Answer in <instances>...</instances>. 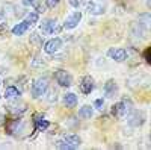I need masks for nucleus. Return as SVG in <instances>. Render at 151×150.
I'll return each instance as SVG.
<instances>
[{
    "label": "nucleus",
    "instance_id": "nucleus-7",
    "mask_svg": "<svg viewBox=\"0 0 151 150\" xmlns=\"http://www.w3.org/2000/svg\"><path fill=\"white\" fill-rule=\"evenodd\" d=\"M62 47V40L60 38H52V40H48L45 44H44V50L47 53H56L58 50Z\"/></svg>",
    "mask_w": 151,
    "mask_h": 150
},
{
    "label": "nucleus",
    "instance_id": "nucleus-31",
    "mask_svg": "<svg viewBox=\"0 0 151 150\" xmlns=\"http://www.w3.org/2000/svg\"><path fill=\"white\" fill-rule=\"evenodd\" d=\"M56 97H58V93L56 91H52V94L48 96V100H50V102H53V100H56Z\"/></svg>",
    "mask_w": 151,
    "mask_h": 150
},
{
    "label": "nucleus",
    "instance_id": "nucleus-24",
    "mask_svg": "<svg viewBox=\"0 0 151 150\" xmlns=\"http://www.w3.org/2000/svg\"><path fill=\"white\" fill-rule=\"evenodd\" d=\"M139 23L148 26V23H150V14H142V15H139Z\"/></svg>",
    "mask_w": 151,
    "mask_h": 150
},
{
    "label": "nucleus",
    "instance_id": "nucleus-8",
    "mask_svg": "<svg viewBox=\"0 0 151 150\" xmlns=\"http://www.w3.org/2000/svg\"><path fill=\"white\" fill-rule=\"evenodd\" d=\"M94 79L91 76H85L80 82V91L83 94H91V91L94 90Z\"/></svg>",
    "mask_w": 151,
    "mask_h": 150
},
{
    "label": "nucleus",
    "instance_id": "nucleus-28",
    "mask_svg": "<svg viewBox=\"0 0 151 150\" xmlns=\"http://www.w3.org/2000/svg\"><path fill=\"white\" fill-rule=\"evenodd\" d=\"M5 23H6V15H5L3 11H0V26H2V24H5Z\"/></svg>",
    "mask_w": 151,
    "mask_h": 150
},
{
    "label": "nucleus",
    "instance_id": "nucleus-17",
    "mask_svg": "<svg viewBox=\"0 0 151 150\" xmlns=\"http://www.w3.org/2000/svg\"><path fill=\"white\" fill-rule=\"evenodd\" d=\"M64 141L65 143H68V144H71L73 147H76V149H77L79 146H80V138H79V136L77 135H67L65 136V138H64Z\"/></svg>",
    "mask_w": 151,
    "mask_h": 150
},
{
    "label": "nucleus",
    "instance_id": "nucleus-9",
    "mask_svg": "<svg viewBox=\"0 0 151 150\" xmlns=\"http://www.w3.org/2000/svg\"><path fill=\"white\" fill-rule=\"evenodd\" d=\"M104 11H106V6L100 2H91L88 5V12L91 15H101V14H104Z\"/></svg>",
    "mask_w": 151,
    "mask_h": 150
},
{
    "label": "nucleus",
    "instance_id": "nucleus-1",
    "mask_svg": "<svg viewBox=\"0 0 151 150\" xmlns=\"http://www.w3.org/2000/svg\"><path fill=\"white\" fill-rule=\"evenodd\" d=\"M48 88V79L47 78H40V79H36L32 85V97L33 99H40L41 96L45 94Z\"/></svg>",
    "mask_w": 151,
    "mask_h": 150
},
{
    "label": "nucleus",
    "instance_id": "nucleus-10",
    "mask_svg": "<svg viewBox=\"0 0 151 150\" xmlns=\"http://www.w3.org/2000/svg\"><path fill=\"white\" fill-rule=\"evenodd\" d=\"M147 32H148V26H145V24H142L139 21H136L132 26V33L134 36H141V38H144Z\"/></svg>",
    "mask_w": 151,
    "mask_h": 150
},
{
    "label": "nucleus",
    "instance_id": "nucleus-16",
    "mask_svg": "<svg viewBox=\"0 0 151 150\" xmlns=\"http://www.w3.org/2000/svg\"><path fill=\"white\" fill-rule=\"evenodd\" d=\"M92 114H94V109H92V106H91V105H85V106H82V108H80V111H79L80 118H85V120L91 118V117H92Z\"/></svg>",
    "mask_w": 151,
    "mask_h": 150
},
{
    "label": "nucleus",
    "instance_id": "nucleus-19",
    "mask_svg": "<svg viewBox=\"0 0 151 150\" xmlns=\"http://www.w3.org/2000/svg\"><path fill=\"white\" fill-rule=\"evenodd\" d=\"M30 44L36 46V47H41L42 46V36L40 33H32L30 35Z\"/></svg>",
    "mask_w": 151,
    "mask_h": 150
},
{
    "label": "nucleus",
    "instance_id": "nucleus-12",
    "mask_svg": "<svg viewBox=\"0 0 151 150\" xmlns=\"http://www.w3.org/2000/svg\"><path fill=\"white\" fill-rule=\"evenodd\" d=\"M29 28H30V24L27 23V21H21V23H18V24H15L14 28H12V33L14 35H23V33H26L27 30H29Z\"/></svg>",
    "mask_w": 151,
    "mask_h": 150
},
{
    "label": "nucleus",
    "instance_id": "nucleus-23",
    "mask_svg": "<svg viewBox=\"0 0 151 150\" xmlns=\"http://www.w3.org/2000/svg\"><path fill=\"white\" fill-rule=\"evenodd\" d=\"M30 65H32L33 68H40V67H42V65H44V61H42L41 58H38V56H36V58L32 61V64H30Z\"/></svg>",
    "mask_w": 151,
    "mask_h": 150
},
{
    "label": "nucleus",
    "instance_id": "nucleus-14",
    "mask_svg": "<svg viewBox=\"0 0 151 150\" xmlns=\"http://www.w3.org/2000/svg\"><path fill=\"white\" fill-rule=\"evenodd\" d=\"M64 105L67 108H74L76 105H77V96H76L74 93H67L64 96Z\"/></svg>",
    "mask_w": 151,
    "mask_h": 150
},
{
    "label": "nucleus",
    "instance_id": "nucleus-13",
    "mask_svg": "<svg viewBox=\"0 0 151 150\" xmlns=\"http://www.w3.org/2000/svg\"><path fill=\"white\" fill-rule=\"evenodd\" d=\"M20 90L17 88V86H8V88L5 90V99L8 100H14V99H18L20 97Z\"/></svg>",
    "mask_w": 151,
    "mask_h": 150
},
{
    "label": "nucleus",
    "instance_id": "nucleus-2",
    "mask_svg": "<svg viewBox=\"0 0 151 150\" xmlns=\"http://www.w3.org/2000/svg\"><path fill=\"white\" fill-rule=\"evenodd\" d=\"M55 79H56V82H58L60 86H65V88L73 83L71 74H70L68 71H65V70H58V71H55Z\"/></svg>",
    "mask_w": 151,
    "mask_h": 150
},
{
    "label": "nucleus",
    "instance_id": "nucleus-6",
    "mask_svg": "<svg viewBox=\"0 0 151 150\" xmlns=\"http://www.w3.org/2000/svg\"><path fill=\"white\" fill-rule=\"evenodd\" d=\"M40 30H41V33H42V35L55 33V32L58 30V23H56V20H53V18L45 20V21L41 24V26H40Z\"/></svg>",
    "mask_w": 151,
    "mask_h": 150
},
{
    "label": "nucleus",
    "instance_id": "nucleus-32",
    "mask_svg": "<svg viewBox=\"0 0 151 150\" xmlns=\"http://www.w3.org/2000/svg\"><path fill=\"white\" fill-rule=\"evenodd\" d=\"M145 61L148 62V64L151 62V59H150V49H147V50H145Z\"/></svg>",
    "mask_w": 151,
    "mask_h": 150
},
{
    "label": "nucleus",
    "instance_id": "nucleus-18",
    "mask_svg": "<svg viewBox=\"0 0 151 150\" xmlns=\"http://www.w3.org/2000/svg\"><path fill=\"white\" fill-rule=\"evenodd\" d=\"M35 124H36V129H47L48 128V121H45L44 117H40V115H35Z\"/></svg>",
    "mask_w": 151,
    "mask_h": 150
},
{
    "label": "nucleus",
    "instance_id": "nucleus-25",
    "mask_svg": "<svg viewBox=\"0 0 151 150\" xmlns=\"http://www.w3.org/2000/svg\"><path fill=\"white\" fill-rule=\"evenodd\" d=\"M94 106H95L97 109H103V106H104V100H103V99H97L95 102H94Z\"/></svg>",
    "mask_w": 151,
    "mask_h": 150
},
{
    "label": "nucleus",
    "instance_id": "nucleus-29",
    "mask_svg": "<svg viewBox=\"0 0 151 150\" xmlns=\"http://www.w3.org/2000/svg\"><path fill=\"white\" fill-rule=\"evenodd\" d=\"M45 11V5H42V3H38L36 5V12L40 14V12H44Z\"/></svg>",
    "mask_w": 151,
    "mask_h": 150
},
{
    "label": "nucleus",
    "instance_id": "nucleus-20",
    "mask_svg": "<svg viewBox=\"0 0 151 150\" xmlns=\"http://www.w3.org/2000/svg\"><path fill=\"white\" fill-rule=\"evenodd\" d=\"M121 103L124 105V108H125V109H127V112H130V111L133 109V102H132V99H130V97H127V96H124V97H122Z\"/></svg>",
    "mask_w": 151,
    "mask_h": 150
},
{
    "label": "nucleus",
    "instance_id": "nucleus-22",
    "mask_svg": "<svg viewBox=\"0 0 151 150\" xmlns=\"http://www.w3.org/2000/svg\"><path fill=\"white\" fill-rule=\"evenodd\" d=\"M56 147L58 149H62V150H74L76 147H73L71 144H68V143H65L64 140L62 141H58V144H56Z\"/></svg>",
    "mask_w": 151,
    "mask_h": 150
},
{
    "label": "nucleus",
    "instance_id": "nucleus-26",
    "mask_svg": "<svg viewBox=\"0 0 151 150\" xmlns=\"http://www.w3.org/2000/svg\"><path fill=\"white\" fill-rule=\"evenodd\" d=\"M59 2H60V0H47L45 3H47V6H48V8H52V9H53L55 6H58V3H59Z\"/></svg>",
    "mask_w": 151,
    "mask_h": 150
},
{
    "label": "nucleus",
    "instance_id": "nucleus-30",
    "mask_svg": "<svg viewBox=\"0 0 151 150\" xmlns=\"http://www.w3.org/2000/svg\"><path fill=\"white\" fill-rule=\"evenodd\" d=\"M36 0H23V5L24 6H30V5H35Z\"/></svg>",
    "mask_w": 151,
    "mask_h": 150
},
{
    "label": "nucleus",
    "instance_id": "nucleus-11",
    "mask_svg": "<svg viewBox=\"0 0 151 150\" xmlns=\"http://www.w3.org/2000/svg\"><path fill=\"white\" fill-rule=\"evenodd\" d=\"M116 91H118V85L115 83V80H107L106 83H104V94H106V97H113L116 94Z\"/></svg>",
    "mask_w": 151,
    "mask_h": 150
},
{
    "label": "nucleus",
    "instance_id": "nucleus-21",
    "mask_svg": "<svg viewBox=\"0 0 151 150\" xmlns=\"http://www.w3.org/2000/svg\"><path fill=\"white\" fill-rule=\"evenodd\" d=\"M38 18H40L38 12H29L27 17H26V21H27L29 24H33V23H36V21H38Z\"/></svg>",
    "mask_w": 151,
    "mask_h": 150
},
{
    "label": "nucleus",
    "instance_id": "nucleus-4",
    "mask_svg": "<svg viewBox=\"0 0 151 150\" xmlns=\"http://www.w3.org/2000/svg\"><path fill=\"white\" fill-rule=\"evenodd\" d=\"M80 20H82V12H80V11L73 12L71 15L67 17V20H65V23H64V28H65L67 30H71V29H74V28L79 26Z\"/></svg>",
    "mask_w": 151,
    "mask_h": 150
},
{
    "label": "nucleus",
    "instance_id": "nucleus-15",
    "mask_svg": "<svg viewBox=\"0 0 151 150\" xmlns=\"http://www.w3.org/2000/svg\"><path fill=\"white\" fill-rule=\"evenodd\" d=\"M112 114L115 115V117H118V118H121V117H124L125 114H127V109H125L124 105L119 102V103H116V105L112 106Z\"/></svg>",
    "mask_w": 151,
    "mask_h": 150
},
{
    "label": "nucleus",
    "instance_id": "nucleus-27",
    "mask_svg": "<svg viewBox=\"0 0 151 150\" xmlns=\"http://www.w3.org/2000/svg\"><path fill=\"white\" fill-rule=\"evenodd\" d=\"M70 2V5L73 6V8H79L80 5H82V0H68Z\"/></svg>",
    "mask_w": 151,
    "mask_h": 150
},
{
    "label": "nucleus",
    "instance_id": "nucleus-5",
    "mask_svg": "<svg viewBox=\"0 0 151 150\" xmlns=\"http://www.w3.org/2000/svg\"><path fill=\"white\" fill-rule=\"evenodd\" d=\"M107 58H110L112 61H115V62H124L125 59H127V52H125L124 49L112 47V49L107 50Z\"/></svg>",
    "mask_w": 151,
    "mask_h": 150
},
{
    "label": "nucleus",
    "instance_id": "nucleus-3",
    "mask_svg": "<svg viewBox=\"0 0 151 150\" xmlns=\"http://www.w3.org/2000/svg\"><path fill=\"white\" fill-rule=\"evenodd\" d=\"M145 123V114L142 111H133L129 115V124L133 128H139Z\"/></svg>",
    "mask_w": 151,
    "mask_h": 150
}]
</instances>
